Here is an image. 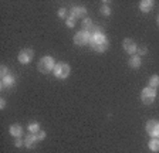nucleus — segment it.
I'll list each match as a JSON object with an SVG mask.
<instances>
[{
    "label": "nucleus",
    "instance_id": "1",
    "mask_svg": "<svg viewBox=\"0 0 159 153\" xmlns=\"http://www.w3.org/2000/svg\"><path fill=\"white\" fill-rule=\"evenodd\" d=\"M89 46H91V48H93L94 51H97V53H104V51H107V48H108L109 41L105 34H97V36L91 37Z\"/></svg>",
    "mask_w": 159,
    "mask_h": 153
},
{
    "label": "nucleus",
    "instance_id": "2",
    "mask_svg": "<svg viewBox=\"0 0 159 153\" xmlns=\"http://www.w3.org/2000/svg\"><path fill=\"white\" fill-rule=\"evenodd\" d=\"M56 61H54L53 57H50V55H46L43 57L41 60L39 61V71L40 72H43V74H47L50 72V71H54V68H56Z\"/></svg>",
    "mask_w": 159,
    "mask_h": 153
},
{
    "label": "nucleus",
    "instance_id": "3",
    "mask_svg": "<svg viewBox=\"0 0 159 153\" xmlns=\"http://www.w3.org/2000/svg\"><path fill=\"white\" fill-rule=\"evenodd\" d=\"M70 72H71V68L66 63H58L54 68V75H56V78H60V80L67 78L70 75Z\"/></svg>",
    "mask_w": 159,
    "mask_h": 153
},
{
    "label": "nucleus",
    "instance_id": "4",
    "mask_svg": "<svg viewBox=\"0 0 159 153\" xmlns=\"http://www.w3.org/2000/svg\"><path fill=\"white\" fill-rule=\"evenodd\" d=\"M155 98H156V90H153V88H151V87L143 88L142 92H141V99H142V102L145 103V105L153 103Z\"/></svg>",
    "mask_w": 159,
    "mask_h": 153
},
{
    "label": "nucleus",
    "instance_id": "5",
    "mask_svg": "<svg viewBox=\"0 0 159 153\" xmlns=\"http://www.w3.org/2000/svg\"><path fill=\"white\" fill-rule=\"evenodd\" d=\"M89 41H91V34L85 30L78 31V33L74 36V43H75L77 46H85V44H89Z\"/></svg>",
    "mask_w": 159,
    "mask_h": 153
},
{
    "label": "nucleus",
    "instance_id": "6",
    "mask_svg": "<svg viewBox=\"0 0 159 153\" xmlns=\"http://www.w3.org/2000/svg\"><path fill=\"white\" fill-rule=\"evenodd\" d=\"M33 57H34V51L31 48H23L19 53V61L21 64H29L33 60Z\"/></svg>",
    "mask_w": 159,
    "mask_h": 153
},
{
    "label": "nucleus",
    "instance_id": "7",
    "mask_svg": "<svg viewBox=\"0 0 159 153\" xmlns=\"http://www.w3.org/2000/svg\"><path fill=\"white\" fill-rule=\"evenodd\" d=\"M145 129L152 138H158L159 136V122L158 120H148V122H146Z\"/></svg>",
    "mask_w": 159,
    "mask_h": 153
},
{
    "label": "nucleus",
    "instance_id": "8",
    "mask_svg": "<svg viewBox=\"0 0 159 153\" xmlns=\"http://www.w3.org/2000/svg\"><path fill=\"white\" fill-rule=\"evenodd\" d=\"M122 47H124V50H125L128 54H131V55H134V54L136 53V50H138L135 41L131 40V38H125L122 43Z\"/></svg>",
    "mask_w": 159,
    "mask_h": 153
},
{
    "label": "nucleus",
    "instance_id": "9",
    "mask_svg": "<svg viewBox=\"0 0 159 153\" xmlns=\"http://www.w3.org/2000/svg\"><path fill=\"white\" fill-rule=\"evenodd\" d=\"M71 16L74 17V19H87V9L84 6H74L73 9H71Z\"/></svg>",
    "mask_w": 159,
    "mask_h": 153
},
{
    "label": "nucleus",
    "instance_id": "10",
    "mask_svg": "<svg viewBox=\"0 0 159 153\" xmlns=\"http://www.w3.org/2000/svg\"><path fill=\"white\" fill-rule=\"evenodd\" d=\"M37 142H39V139L36 138V135H34V133H30V135L26 136V139H24V146H26L27 149H33V147H36Z\"/></svg>",
    "mask_w": 159,
    "mask_h": 153
},
{
    "label": "nucleus",
    "instance_id": "11",
    "mask_svg": "<svg viewBox=\"0 0 159 153\" xmlns=\"http://www.w3.org/2000/svg\"><path fill=\"white\" fill-rule=\"evenodd\" d=\"M153 6H155V3H153L152 0H142V2L139 3V9H141V11H143V13L151 11L153 9Z\"/></svg>",
    "mask_w": 159,
    "mask_h": 153
},
{
    "label": "nucleus",
    "instance_id": "12",
    "mask_svg": "<svg viewBox=\"0 0 159 153\" xmlns=\"http://www.w3.org/2000/svg\"><path fill=\"white\" fill-rule=\"evenodd\" d=\"M9 132L11 136H16V138H20L21 135H23V128H21V125H11V126L9 128Z\"/></svg>",
    "mask_w": 159,
    "mask_h": 153
},
{
    "label": "nucleus",
    "instance_id": "13",
    "mask_svg": "<svg viewBox=\"0 0 159 153\" xmlns=\"http://www.w3.org/2000/svg\"><path fill=\"white\" fill-rule=\"evenodd\" d=\"M16 80H14L13 75H7L6 78H2V88H9L11 85H14Z\"/></svg>",
    "mask_w": 159,
    "mask_h": 153
},
{
    "label": "nucleus",
    "instance_id": "14",
    "mask_svg": "<svg viewBox=\"0 0 159 153\" xmlns=\"http://www.w3.org/2000/svg\"><path fill=\"white\" fill-rule=\"evenodd\" d=\"M128 64H129L131 68H139V67H141V57L139 55H132L131 58H129Z\"/></svg>",
    "mask_w": 159,
    "mask_h": 153
},
{
    "label": "nucleus",
    "instance_id": "15",
    "mask_svg": "<svg viewBox=\"0 0 159 153\" xmlns=\"http://www.w3.org/2000/svg\"><path fill=\"white\" fill-rule=\"evenodd\" d=\"M149 149L152 150V152H158L159 150V139L158 138H152V139L149 140Z\"/></svg>",
    "mask_w": 159,
    "mask_h": 153
},
{
    "label": "nucleus",
    "instance_id": "16",
    "mask_svg": "<svg viewBox=\"0 0 159 153\" xmlns=\"http://www.w3.org/2000/svg\"><path fill=\"white\" fill-rule=\"evenodd\" d=\"M149 87L156 90L159 87V76L158 75H152L151 76V80H149Z\"/></svg>",
    "mask_w": 159,
    "mask_h": 153
},
{
    "label": "nucleus",
    "instance_id": "17",
    "mask_svg": "<svg viewBox=\"0 0 159 153\" xmlns=\"http://www.w3.org/2000/svg\"><path fill=\"white\" fill-rule=\"evenodd\" d=\"M83 27L85 28V31H88L89 33V31L93 30V21L89 20V19H84L83 20Z\"/></svg>",
    "mask_w": 159,
    "mask_h": 153
},
{
    "label": "nucleus",
    "instance_id": "18",
    "mask_svg": "<svg viewBox=\"0 0 159 153\" xmlns=\"http://www.w3.org/2000/svg\"><path fill=\"white\" fill-rule=\"evenodd\" d=\"M29 130H30V133H34V135H36L37 132H40V125L37 122L30 123V125H29Z\"/></svg>",
    "mask_w": 159,
    "mask_h": 153
},
{
    "label": "nucleus",
    "instance_id": "19",
    "mask_svg": "<svg viewBox=\"0 0 159 153\" xmlns=\"http://www.w3.org/2000/svg\"><path fill=\"white\" fill-rule=\"evenodd\" d=\"M58 17H61V19H66V20H67V19H68V10H67V9H64V7H63V9H60V10H58Z\"/></svg>",
    "mask_w": 159,
    "mask_h": 153
},
{
    "label": "nucleus",
    "instance_id": "20",
    "mask_svg": "<svg viewBox=\"0 0 159 153\" xmlns=\"http://www.w3.org/2000/svg\"><path fill=\"white\" fill-rule=\"evenodd\" d=\"M0 75H2V78H6L7 75H10V74H9V68H7L6 65H2V68H0Z\"/></svg>",
    "mask_w": 159,
    "mask_h": 153
},
{
    "label": "nucleus",
    "instance_id": "21",
    "mask_svg": "<svg viewBox=\"0 0 159 153\" xmlns=\"http://www.w3.org/2000/svg\"><path fill=\"white\" fill-rule=\"evenodd\" d=\"M66 24H67L68 27H74V26H75V19H74L73 16H70L68 19L66 20Z\"/></svg>",
    "mask_w": 159,
    "mask_h": 153
},
{
    "label": "nucleus",
    "instance_id": "22",
    "mask_svg": "<svg viewBox=\"0 0 159 153\" xmlns=\"http://www.w3.org/2000/svg\"><path fill=\"white\" fill-rule=\"evenodd\" d=\"M101 13L105 14V16H109V14H111V9H109V6L102 4V7H101Z\"/></svg>",
    "mask_w": 159,
    "mask_h": 153
},
{
    "label": "nucleus",
    "instance_id": "23",
    "mask_svg": "<svg viewBox=\"0 0 159 153\" xmlns=\"http://www.w3.org/2000/svg\"><path fill=\"white\" fill-rule=\"evenodd\" d=\"M36 138L39 139V142H40V140H43L44 138H46V132H43V130H40V132H37V133H36Z\"/></svg>",
    "mask_w": 159,
    "mask_h": 153
},
{
    "label": "nucleus",
    "instance_id": "24",
    "mask_svg": "<svg viewBox=\"0 0 159 153\" xmlns=\"http://www.w3.org/2000/svg\"><path fill=\"white\" fill-rule=\"evenodd\" d=\"M23 145H24V140H21L20 138H17V140L14 142V146H16V147H21Z\"/></svg>",
    "mask_w": 159,
    "mask_h": 153
},
{
    "label": "nucleus",
    "instance_id": "25",
    "mask_svg": "<svg viewBox=\"0 0 159 153\" xmlns=\"http://www.w3.org/2000/svg\"><path fill=\"white\" fill-rule=\"evenodd\" d=\"M143 54H146V48H145V47L138 48V55H143Z\"/></svg>",
    "mask_w": 159,
    "mask_h": 153
},
{
    "label": "nucleus",
    "instance_id": "26",
    "mask_svg": "<svg viewBox=\"0 0 159 153\" xmlns=\"http://www.w3.org/2000/svg\"><path fill=\"white\" fill-rule=\"evenodd\" d=\"M4 107H6V101H4V99H2V101H0V108L3 109Z\"/></svg>",
    "mask_w": 159,
    "mask_h": 153
},
{
    "label": "nucleus",
    "instance_id": "27",
    "mask_svg": "<svg viewBox=\"0 0 159 153\" xmlns=\"http://www.w3.org/2000/svg\"><path fill=\"white\" fill-rule=\"evenodd\" d=\"M158 24H159V16H158Z\"/></svg>",
    "mask_w": 159,
    "mask_h": 153
}]
</instances>
